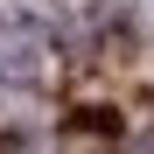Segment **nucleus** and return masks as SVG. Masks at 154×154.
Here are the masks:
<instances>
[{"label":"nucleus","instance_id":"1","mask_svg":"<svg viewBox=\"0 0 154 154\" xmlns=\"http://www.w3.org/2000/svg\"><path fill=\"white\" fill-rule=\"evenodd\" d=\"M49 70V42L28 28V21H0V77H14V84H35Z\"/></svg>","mask_w":154,"mask_h":154}]
</instances>
